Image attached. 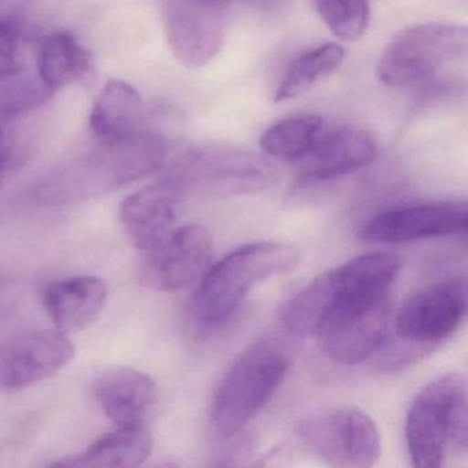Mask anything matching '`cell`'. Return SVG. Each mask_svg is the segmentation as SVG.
<instances>
[{
  "label": "cell",
  "mask_w": 468,
  "mask_h": 468,
  "mask_svg": "<svg viewBox=\"0 0 468 468\" xmlns=\"http://www.w3.org/2000/svg\"><path fill=\"white\" fill-rule=\"evenodd\" d=\"M168 144L157 131L142 130L83 150L48 171L37 186L43 204L67 205L119 190L157 171L165 163Z\"/></svg>",
  "instance_id": "6da1fadb"
},
{
  "label": "cell",
  "mask_w": 468,
  "mask_h": 468,
  "mask_svg": "<svg viewBox=\"0 0 468 468\" xmlns=\"http://www.w3.org/2000/svg\"><path fill=\"white\" fill-rule=\"evenodd\" d=\"M390 251L356 257L306 286L284 312V324L298 336H317L342 317L390 292L401 271Z\"/></svg>",
  "instance_id": "7a4b0ae2"
},
{
  "label": "cell",
  "mask_w": 468,
  "mask_h": 468,
  "mask_svg": "<svg viewBox=\"0 0 468 468\" xmlns=\"http://www.w3.org/2000/svg\"><path fill=\"white\" fill-rule=\"evenodd\" d=\"M300 264L294 246L282 242L248 243L205 271L188 301V319L201 333L223 324L256 284L292 272Z\"/></svg>",
  "instance_id": "3957f363"
},
{
  "label": "cell",
  "mask_w": 468,
  "mask_h": 468,
  "mask_svg": "<svg viewBox=\"0 0 468 468\" xmlns=\"http://www.w3.org/2000/svg\"><path fill=\"white\" fill-rule=\"evenodd\" d=\"M292 364L286 342L260 339L246 347L216 388L210 421L221 437L238 434L278 391Z\"/></svg>",
  "instance_id": "277c9868"
},
{
  "label": "cell",
  "mask_w": 468,
  "mask_h": 468,
  "mask_svg": "<svg viewBox=\"0 0 468 468\" xmlns=\"http://www.w3.org/2000/svg\"><path fill=\"white\" fill-rule=\"evenodd\" d=\"M405 437L412 464L440 467L446 446L467 448V380L451 372L430 382L408 410Z\"/></svg>",
  "instance_id": "5b68a950"
},
{
  "label": "cell",
  "mask_w": 468,
  "mask_h": 468,
  "mask_svg": "<svg viewBox=\"0 0 468 468\" xmlns=\"http://www.w3.org/2000/svg\"><path fill=\"white\" fill-rule=\"evenodd\" d=\"M275 177V168L254 153L226 144H202L180 154L165 180L185 196L197 193L223 198L264 190Z\"/></svg>",
  "instance_id": "8992f818"
},
{
  "label": "cell",
  "mask_w": 468,
  "mask_h": 468,
  "mask_svg": "<svg viewBox=\"0 0 468 468\" xmlns=\"http://www.w3.org/2000/svg\"><path fill=\"white\" fill-rule=\"evenodd\" d=\"M467 50L465 27L418 24L394 35L378 59L375 75L385 86H416L434 78L448 65L464 61Z\"/></svg>",
  "instance_id": "52a82bcc"
},
{
  "label": "cell",
  "mask_w": 468,
  "mask_h": 468,
  "mask_svg": "<svg viewBox=\"0 0 468 468\" xmlns=\"http://www.w3.org/2000/svg\"><path fill=\"white\" fill-rule=\"evenodd\" d=\"M300 435L314 453L333 467L368 468L380 456L375 421L357 408H336L309 416Z\"/></svg>",
  "instance_id": "ba28073f"
},
{
  "label": "cell",
  "mask_w": 468,
  "mask_h": 468,
  "mask_svg": "<svg viewBox=\"0 0 468 468\" xmlns=\"http://www.w3.org/2000/svg\"><path fill=\"white\" fill-rule=\"evenodd\" d=\"M467 284L463 278L434 282L410 295L394 323L396 338L431 353L453 335L465 317Z\"/></svg>",
  "instance_id": "9c48e42d"
},
{
  "label": "cell",
  "mask_w": 468,
  "mask_h": 468,
  "mask_svg": "<svg viewBox=\"0 0 468 468\" xmlns=\"http://www.w3.org/2000/svg\"><path fill=\"white\" fill-rule=\"evenodd\" d=\"M164 24L172 53L188 69L209 64L224 43L227 5L215 0H164Z\"/></svg>",
  "instance_id": "30bf717a"
},
{
  "label": "cell",
  "mask_w": 468,
  "mask_h": 468,
  "mask_svg": "<svg viewBox=\"0 0 468 468\" xmlns=\"http://www.w3.org/2000/svg\"><path fill=\"white\" fill-rule=\"evenodd\" d=\"M144 253L141 283L155 292H179L193 286L209 268L213 238L204 226L190 224L175 229L161 245Z\"/></svg>",
  "instance_id": "8fae6325"
},
{
  "label": "cell",
  "mask_w": 468,
  "mask_h": 468,
  "mask_svg": "<svg viewBox=\"0 0 468 468\" xmlns=\"http://www.w3.org/2000/svg\"><path fill=\"white\" fill-rule=\"evenodd\" d=\"M467 224V202L454 199L388 210L367 221L358 235L366 242L394 245L464 234Z\"/></svg>",
  "instance_id": "7c38bea8"
},
{
  "label": "cell",
  "mask_w": 468,
  "mask_h": 468,
  "mask_svg": "<svg viewBox=\"0 0 468 468\" xmlns=\"http://www.w3.org/2000/svg\"><path fill=\"white\" fill-rule=\"evenodd\" d=\"M61 331H35L0 345V388H24L61 371L75 357Z\"/></svg>",
  "instance_id": "4fadbf2b"
},
{
  "label": "cell",
  "mask_w": 468,
  "mask_h": 468,
  "mask_svg": "<svg viewBox=\"0 0 468 468\" xmlns=\"http://www.w3.org/2000/svg\"><path fill=\"white\" fill-rule=\"evenodd\" d=\"M391 295H383L334 323L320 335L325 353L336 363L355 366L382 349L390 338Z\"/></svg>",
  "instance_id": "5bb4252c"
},
{
  "label": "cell",
  "mask_w": 468,
  "mask_h": 468,
  "mask_svg": "<svg viewBox=\"0 0 468 468\" xmlns=\"http://www.w3.org/2000/svg\"><path fill=\"white\" fill-rule=\"evenodd\" d=\"M183 197L180 188L164 180L125 198L119 218L133 246L147 251L161 245L176 229Z\"/></svg>",
  "instance_id": "9a60e30c"
},
{
  "label": "cell",
  "mask_w": 468,
  "mask_h": 468,
  "mask_svg": "<svg viewBox=\"0 0 468 468\" xmlns=\"http://www.w3.org/2000/svg\"><path fill=\"white\" fill-rule=\"evenodd\" d=\"M378 155L374 139L356 128H324L311 152L297 163L305 179H338L371 165Z\"/></svg>",
  "instance_id": "2e32d148"
},
{
  "label": "cell",
  "mask_w": 468,
  "mask_h": 468,
  "mask_svg": "<svg viewBox=\"0 0 468 468\" xmlns=\"http://www.w3.org/2000/svg\"><path fill=\"white\" fill-rule=\"evenodd\" d=\"M94 393L103 412L119 426H147L158 402L154 380L128 367L102 372L95 380Z\"/></svg>",
  "instance_id": "e0dca14e"
},
{
  "label": "cell",
  "mask_w": 468,
  "mask_h": 468,
  "mask_svg": "<svg viewBox=\"0 0 468 468\" xmlns=\"http://www.w3.org/2000/svg\"><path fill=\"white\" fill-rule=\"evenodd\" d=\"M108 295V283L98 276L62 279L46 289V311L58 331L76 333L100 317Z\"/></svg>",
  "instance_id": "ac0fdd59"
},
{
  "label": "cell",
  "mask_w": 468,
  "mask_h": 468,
  "mask_svg": "<svg viewBox=\"0 0 468 468\" xmlns=\"http://www.w3.org/2000/svg\"><path fill=\"white\" fill-rule=\"evenodd\" d=\"M153 435L147 426H120L101 437L86 451L65 457L54 465L62 467H136L153 452Z\"/></svg>",
  "instance_id": "d6986e66"
},
{
  "label": "cell",
  "mask_w": 468,
  "mask_h": 468,
  "mask_svg": "<svg viewBox=\"0 0 468 468\" xmlns=\"http://www.w3.org/2000/svg\"><path fill=\"white\" fill-rule=\"evenodd\" d=\"M142 98L131 84L111 80L92 106L90 125L98 141H122L139 130Z\"/></svg>",
  "instance_id": "ffe728a7"
},
{
  "label": "cell",
  "mask_w": 468,
  "mask_h": 468,
  "mask_svg": "<svg viewBox=\"0 0 468 468\" xmlns=\"http://www.w3.org/2000/svg\"><path fill=\"white\" fill-rule=\"evenodd\" d=\"M91 69V56L70 32H57L43 45L39 79L51 91L84 80Z\"/></svg>",
  "instance_id": "44dd1931"
},
{
  "label": "cell",
  "mask_w": 468,
  "mask_h": 468,
  "mask_svg": "<svg viewBox=\"0 0 468 468\" xmlns=\"http://www.w3.org/2000/svg\"><path fill=\"white\" fill-rule=\"evenodd\" d=\"M323 130L324 120L317 114L289 117L268 128L260 144L270 157L297 164L311 152Z\"/></svg>",
  "instance_id": "7402d4cb"
},
{
  "label": "cell",
  "mask_w": 468,
  "mask_h": 468,
  "mask_svg": "<svg viewBox=\"0 0 468 468\" xmlns=\"http://www.w3.org/2000/svg\"><path fill=\"white\" fill-rule=\"evenodd\" d=\"M344 59V48L336 43H328L303 54L287 68L283 80L281 81L273 95V101L281 103L301 97L308 92L320 79L338 69Z\"/></svg>",
  "instance_id": "603a6c76"
},
{
  "label": "cell",
  "mask_w": 468,
  "mask_h": 468,
  "mask_svg": "<svg viewBox=\"0 0 468 468\" xmlns=\"http://www.w3.org/2000/svg\"><path fill=\"white\" fill-rule=\"evenodd\" d=\"M314 6L328 29L344 42L361 39L368 29V0H314Z\"/></svg>",
  "instance_id": "cb8c5ba5"
},
{
  "label": "cell",
  "mask_w": 468,
  "mask_h": 468,
  "mask_svg": "<svg viewBox=\"0 0 468 468\" xmlns=\"http://www.w3.org/2000/svg\"><path fill=\"white\" fill-rule=\"evenodd\" d=\"M53 92L42 80L12 84L0 94V117L15 122L21 114L45 103Z\"/></svg>",
  "instance_id": "d4e9b609"
},
{
  "label": "cell",
  "mask_w": 468,
  "mask_h": 468,
  "mask_svg": "<svg viewBox=\"0 0 468 468\" xmlns=\"http://www.w3.org/2000/svg\"><path fill=\"white\" fill-rule=\"evenodd\" d=\"M23 35L17 24L0 20V83H6L23 72Z\"/></svg>",
  "instance_id": "484cf974"
},
{
  "label": "cell",
  "mask_w": 468,
  "mask_h": 468,
  "mask_svg": "<svg viewBox=\"0 0 468 468\" xmlns=\"http://www.w3.org/2000/svg\"><path fill=\"white\" fill-rule=\"evenodd\" d=\"M13 122L0 117V176L6 174L15 158L16 144L12 133Z\"/></svg>",
  "instance_id": "4316f807"
},
{
  "label": "cell",
  "mask_w": 468,
  "mask_h": 468,
  "mask_svg": "<svg viewBox=\"0 0 468 468\" xmlns=\"http://www.w3.org/2000/svg\"><path fill=\"white\" fill-rule=\"evenodd\" d=\"M215 2H220V4L229 5V0H215Z\"/></svg>",
  "instance_id": "83f0119b"
}]
</instances>
